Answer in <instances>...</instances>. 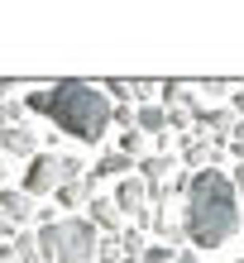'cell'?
I'll list each match as a JSON object with an SVG mask.
<instances>
[{
    "instance_id": "cell-18",
    "label": "cell",
    "mask_w": 244,
    "mask_h": 263,
    "mask_svg": "<svg viewBox=\"0 0 244 263\" xmlns=\"http://www.w3.org/2000/svg\"><path fill=\"white\" fill-rule=\"evenodd\" d=\"M192 115H196V110H182V105H177V110H167V129H187Z\"/></svg>"
},
{
    "instance_id": "cell-8",
    "label": "cell",
    "mask_w": 244,
    "mask_h": 263,
    "mask_svg": "<svg viewBox=\"0 0 244 263\" xmlns=\"http://www.w3.org/2000/svg\"><path fill=\"white\" fill-rule=\"evenodd\" d=\"M235 125H239V120H235V110H230V105H225V110H201V105H196V139H201V134L225 139Z\"/></svg>"
},
{
    "instance_id": "cell-14",
    "label": "cell",
    "mask_w": 244,
    "mask_h": 263,
    "mask_svg": "<svg viewBox=\"0 0 244 263\" xmlns=\"http://www.w3.org/2000/svg\"><path fill=\"white\" fill-rule=\"evenodd\" d=\"M10 249H14V258H20V263H43V258H39V244H34V230H20Z\"/></svg>"
},
{
    "instance_id": "cell-9",
    "label": "cell",
    "mask_w": 244,
    "mask_h": 263,
    "mask_svg": "<svg viewBox=\"0 0 244 263\" xmlns=\"http://www.w3.org/2000/svg\"><path fill=\"white\" fill-rule=\"evenodd\" d=\"M134 167V158H125V153H105V158H96V167L86 173V182H110V177H125Z\"/></svg>"
},
{
    "instance_id": "cell-19",
    "label": "cell",
    "mask_w": 244,
    "mask_h": 263,
    "mask_svg": "<svg viewBox=\"0 0 244 263\" xmlns=\"http://www.w3.org/2000/svg\"><path fill=\"white\" fill-rule=\"evenodd\" d=\"M196 91H206V96H211V101H220V96H230V91H235V86H230V82H201V86H196Z\"/></svg>"
},
{
    "instance_id": "cell-22",
    "label": "cell",
    "mask_w": 244,
    "mask_h": 263,
    "mask_svg": "<svg viewBox=\"0 0 244 263\" xmlns=\"http://www.w3.org/2000/svg\"><path fill=\"white\" fill-rule=\"evenodd\" d=\"M230 187H235V196H244V163L235 167V177H230Z\"/></svg>"
},
{
    "instance_id": "cell-3",
    "label": "cell",
    "mask_w": 244,
    "mask_h": 263,
    "mask_svg": "<svg viewBox=\"0 0 244 263\" xmlns=\"http://www.w3.org/2000/svg\"><path fill=\"white\" fill-rule=\"evenodd\" d=\"M96 230L86 225V215H72V220H53L34 230L39 258L48 263H96Z\"/></svg>"
},
{
    "instance_id": "cell-21",
    "label": "cell",
    "mask_w": 244,
    "mask_h": 263,
    "mask_svg": "<svg viewBox=\"0 0 244 263\" xmlns=\"http://www.w3.org/2000/svg\"><path fill=\"white\" fill-rule=\"evenodd\" d=\"M173 263H201V254H196V249H177Z\"/></svg>"
},
{
    "instance_id": "cell-5",
    "label": "cell",
    "mask_w": 244,
    "mask_h": 263,
    "mask_svg": "<svg viewBox=\"0 0 244 263\" xmlns=\"http://www.w3.org/2000/svg\"><path fill=\"white\" fill-rule=\"evenodd\" d=\"M5 153H10V158H34V153H39V134H34L29 120L0 129V158H5Z\"/></svg>"
},
{
    "instance_id": "cell-6",
    "label": "cell",
    "mask_w": 244,
    "mask_h": 263,
    "mask_svg": "<svg viewBox=\"0 0 244 263\" xmlns=\"http://www.w3.org/2000/svg\"><path fill=\"white\" fill-rule=\"evenodd\" d=\"M86 225L96 230V235H120V230H125V215L115 211L110 196H91L86 201Z\"/></svg>"
},
{
    "instance_id": "cell-7",
    "label": "cell",
    "mask_w": 244,
    "mask_h": 263,
    "mask_svg": "<svg viewBox=\"0 0 244 263\" xmlns=\"http://www.w3.org/2000/svg\"><path fill=\"white\" fill-rule=\"evenodd\" d=\"M0 215L20 230L24 220H34V201H29L24 192H14V187H0Z\"/></svg>"
},
{
    "instance_id": "cell-12",
    "label": "cell",
    "mask_w": 244,
    "mask_h": 263,
    "mask_svg": "<svg viewBox=\"0 0 244 263\" xmlns=\"http://www.w3.org/2000/svg\"><path fill=\"white\" fill-rule=\"evenodd\" d=\"M148 225L158 230V239L167 244V249H177V244L187 239V235H182V220H177V215H167V211H154V220H148Z\"/></svg>"
},
{
    "instance_id": "cell-2",
    "label": "cell",
    "mask_w": 244,
    "mask_h": 263,
    "mask_svg": "<svg viewBox=\"0 0 244 263\" xmlns=\"http://www.w3.org/2000/svg\"><path fill=\"white\" fill-rule=\"evenodd\" d=\"M29 110L53 120L58 129H67L82 144H101L105 129H110V96L101 91V82L67 77V82L39 86V91H29Z\"/></svg>"
},
{
    "instance_id": "cell-23",
    "label": "cell",
    "mask_w": 244,
    "mask_h": 263,
    "mask_svg": "<svg viewBox=\"0 0 244 263\" xmlns=\"http://www.w3.org/2000/svg\"><path fill=\"white\" fill-rule=\"evenodd\" d=\"M0 263H20V258H14V249H10V244H0Z\"/></svg>"
},
{
    "instance_id": "cell-20",
    "label": "cell",
    "mask_w": 244,
    "mask_h": 263,
    "mask_svg": "<svg viewBox=\"0 0 244 263\" xmlns=\"http://www.w3.org/2000/svg\"><path fill=\"white\" fill-rule=\"evenodd\" d=\"M230 110H235V120L244 115V86H235V91H230Z\"/></svg>"
},
{
    "instance_id": "cell-25",
    "label": "cell",
    "mask_w": 244,
    "mask_h": 263,
    "mask_svg": "<svg viewBox=\"0 0 244 263\" xmlns=\"http://www.w3.org/2000/svg\"><path fill=\"white\" fill-rule=\"evenodd\" d=\"M235 263H244V258H235Z\"/></svg>"
},
{
    "instance_id": "cell-17",
    "label": "cell",
    "mask_w": 244,
    "mask_h": 263,
    "mask_svg": "<svg viewBox=\"0 0 244 263\" xmlns=\"http://www.w3.org/2000/svg\"><path fill=\"white\" fill-rule=\"evenodd\" d=\"M20 120H24V110H20V105L0 101V129H5V125H20Z\"/></svg>"
},
{
    "instance_id": "cell-24",
    "label": "cell",
    "mask_w": 244,
    "mask_h": 263,
    "mask_svg": "<svg viewBox=\"0 0 244 263\" xmlns=\"http://www.w3.org/2000/svg\"><path fill=\"white\" fill-rule=\"evenodd\" d=\"M239 225H244V206H239Z\"/></svg>"
},
{
    "instance_id": "cell-15",
    "label": "cell",
    "mask_w": 244,
    "mask_h": 263,
    "mask_svg": "<svg viewBox=\"0 0 244 263\" xmlns=\"http://www.w3.org/2000/svg\"><path fill=\"white\" fill-rule=\"evenodd\" d=\"M115 153L139 158V153H144V134H139V129H120V148H115Z\"/></svg>"
},
{
    "instance_id": "cell-1",
    "label": "cell",
    "mask_w": 244,
    "mask_h": 263,
    "mask_svg": "<svg viewBox=\"0 0 244 263\" xmlns=\"http://www.w3.org/2000/svg\"><path fill=\"white\" fill-rule=\"evenodd\" d=\"M187 206H182V235L192 249H220L239 235V196L220 167H201L187 177Z\"/></svg>"
},
{
    "instance_id": "cell-10",
    "label": "cell",
    "mask_w": 244,
    "mask_h": 263,
    "mask_svg": "<svg viewBox=\"0 0 244 263\" xmlns=\"http://www.w3.org/2000/svg\"><path fill=\"white\" fill-rule=\"evenodd\" d=\"M134 129L139 134H167V110L163 105H139V110H134Z\"/></svg>"
},
{
    "instance_id": "cell-11",
    "label": "cell",
    "mask_w": 244,
    "mask_h": 263,
    "mask_svg": "<svg viewBox=\"0 0 244 263\" xmlns=\"http://www.w3.org/2000/svg\"><path fill=\"white\" fill-rule=\"evenodd\" d=\"M115 249H120V263H139L144 249H148V239H144V230H120V235H115Z\"/></svg>"
},
{
    "instance_id": "cell-4",
    "label": "cell",
    "mask_w": 244,
    "mask_h": 263,
    "mask_svg": "<svg viewBox=\"0 0 244 263\" xmlns=\"http://www.w3.org/2000/svg\"><path fill=\"white\" fill-rule=\"evenodd\" d=\"M86 177V163L82 158H67V153H34V167L24 173V196H53L58 187H67V182H82Z\"/></svg>"
},
{
    "instance_id": "cell-16",
    "label": "cell",
    "mask_w": 244,
    "mask_h": 263,
    "mask_svg": "<svg viewBox=\"0 0 244 263\" xmlns=\"http://www.w3.org/2000/svg\"><path fill=\"white\" fill-rule=\"evenodd\" d=\"M173 254H177V249H167V244H148L139 263H173Z\"/></svg>"
},
{
    "instance_id": "cell-13",
    "label": "cell",
    "mask_w": 244,
    "mask_h": 263,
    "mask_svg": "<svg viewBox=\"0 0 244 263\" xmlns=\"http://www.w3.org/2000/svg\"><path fill=\"white\" fill-rule=\"evenodd\" d=\"M91 196H96V192H91V182H86V177H82V182H67V187H58V192H53L58 206H86Z\"/></svg>"
}]
</instances>
